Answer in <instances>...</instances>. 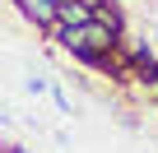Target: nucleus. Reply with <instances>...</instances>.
I'll list each match as a JSON object with an SVG mask.
<instances>
[{"mask_svg": "<svg viewBox=\"0 0 158 153\" xmlns=\"http://www.w3.org/2000/svg\"><path fill=\"white\" fill-rule=\"evenodd\" d=\"M5 153H28V148H23V144H10V148H5Z\"/></svg>", "mask_w": 158, "mask_h": 153, "instance_id": "obj_9", "label": "nucleus"}, {"mask_svg": "<svg viewBox=\"0 0 158 153\" xmlns=\"http://www.w3.org/2000/svg\"><path fill=\"white\" fill-rule=\"evenodd\" d=\"M93 19H98L102 28H112L116 37L126 33V14H121V5H116V0H102V5H93Z\"/></svg>", "mask_w": 158, "mask_h": 153, "instance_id": "obj_4", "label": "nucleus"}, {"mask_svg": "<svg viewBox=\"0 0 158 153\" xmlns=\"http://www.w3.org/2000/svg\"><path fill=\"white\" fill-rule=\"evenodd\" d=\"M10 5H14L37 33H47V28L56 23V0H10Z\"/></svg>", "mask_w": 158, "mask_h": 153, "instance_id": "obj_2", "label": "nucleus"}, {"mask_svg": "<svg viewBox=\"0 0 158 153\" xmlns=\"http://www.w3.org/2000/svg\"><path fill=\"white\" fill-rule=\"evenodd\" d=\"M89 19H93V10L84 5V0H56V28H60V33L89 23Z\"/></svg>", "mask_w": 158, "mask_h": 153, "instance_id": "obj_3", "label": "nucleus"}, {"mask_svg": "<svg viewBox=\"0 0 158 153\" xmlns=\"http://www.w3.org/2000/svg\"><path fill=\"white\" fill-rule=\"evenodd\" d=\"M56 42H60V51H65V56H74L79 65H93V70H102V60H107V56H116V46H121V37H116L112 28H102L98 19L79 23V28H65Z\"/></svg>", "mask_w": 158, "mask_h": 153, "instance_id": "obj_1", "label": "nucleus"}, {"mask_svg": "<svg viewBox=\"0 0 158 153\" xmlns=\"http://www.w3.org/2000/svg\"><path fill=\"white\" fill-rule=\"evenodd\" d=\"M47 93H51V102H56V107H60L65 116H74V102H70V93H65V88H60L56 79H51V88H47Z\"/></svg>", "mask_w": 158, "mask_h": 153, "instance_id": "obj_6", "label": "nucleus"}, {"mask_svg": "<svg viewBox=\"0 0 158 153\" xmlns=\"http://www.w3.org/2000/svg\"><path fill=\"white\" fill-rule=\"evenodd\" d=\"M10 121H14V116H10V107L0 102V125H10Z\"/></svg>", "mask_w": 158, "mask_h": 153, "instance_id": "obj_8", "label": "nucleus"}, {"mask_svg": "<svg viewBox=\"0 0 158 153\" xmlns=\"http://www.w3.org/2000/svg\"><path fill=\"white\" fill-rule=\"evenodd\" d=\"M47 88H51V79H47V74H42V70H28L23 93H28V98H47Z\"/></svg>", "mask_w": 158, "mask_h": 153, "instance_id": "obj_5", "label": "nucleus"}, {"mask_svg": "<svg viewBox=\"0 0 158 153\" xmlns=\"http://www.w3.org/2000/svg\"><path fill=\"white\" fill-rule=\"evenodd\" d=\"M135 79H139V84H153V88H158V60H144V65H135Z\"/></svg>", "mask_w": 158, "mask_h": 153, "instance_id": "obj_7", "label": "nucleus"}, {"mask_svg": "<svg viewBox=\"0 0 158 153\" xmlns=\"http://www.w3.org/2000/svg\"><path fill=\"white\" fill-rule=\"evenodd\" d=\"M84 5H89V10H93V5H102V0H84Z\"/></svg>", "mask_w": 158, "mask_h": 153, "instance_id": "obj_10", "label": "nucleus"}]
</instances>
